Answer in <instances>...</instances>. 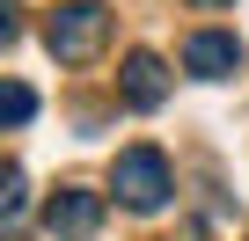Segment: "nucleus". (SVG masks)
Wrapping results in <instances>:
<instances>
[{
    "label": "nucleus",
    "instance_id": "nucleus-1",
    "mask_svg": "<svg viewBox=\"0 0 249 241\" xmlns=\"http://www.w3.org/2000/svg\"><path fill=\"white\" fill-rule=\"evenodd\" d=\"M110 190H117V205H124V212H161V205H169V190H176L169 154H161V146H124V154H117V168H110Z\"/></svg>",
    "mask_w": 249,
    "mask_h": 241
},
{
    "label": "nucleus",
    "instance_id": "nucleus-2",
    "mask_svg": "<svg viewBox=\"0 0 249 241\" xmlns=\"http://www.w3.org/2000/svg\"><path fill=\"white\" fill-rule=\"evenodd\" d=\"M44 44H52L59 66H88L110 44V15L95 8V0H66V8H52V22H44Z\"/></svg>",
    "mask_w": 249,
    "mask_h": 241
},
{
    "label": "nucleus",
    "instance_id": "nucleus-3",
    "mask_svg": "<svg viewBox=\"0 0 249 241\" xmlns=\"http://www.w3.org/2000/svg\"><path fill=\"white\" fill-rule=\"evenodd\" d=\"M242 66V44L227 37V30H198V37H183V73H198V80H227Z\"/></svg>",
    "mask_w": 249,
    "mask_h": 241
},
{
    "label": "nucleus",
    "instance_id": "nucleus-4",
    "mask_svg": "<svg viewBox=\"0 0 249 241\" xmlns=\"http://www.w3.org/2000/svg\"><path fill=\"white\" fill-rule=\"evenodd\" d=\"M117 88H124V102H132V110H161V102H169V66H161L154 51H132V59H124V73H117Z\"/></svg>",
    "mask_w": 249,
    "mask_h": 241
},
{
    "label": "nucleus",
    "instance_id": "nucleus-5",
    "mask_svg": "<svg viewBox=\"0 0 249 241\" xmlns=\"http://www.w3.org/2000/svg\"><path fill=\"white\" fill-rule=\"evenodd\" d=\"M44 226H52V234H95V226H103V197H95V190H59V197L44 205Z\"/></svg>",
    "mask_w": 249,
    "mask_h": 241
},
{
    "label": "nucleus",
    "instance_id": "nucleus-6",
    "mask_svg": "<svg viewBox=\"0 0 249 241\" xmlns=\"http://www.w3.org/2000/svg\"><path fill=\"white\" fill-rule=\"evenodd\" d=\"M22 212H30V176H22L15 161H0V226L22 219Z\"/></svg>",
    "mask_w": 249,
    "mask_h": 241
},
{
    "label": "nucleus",
    "instance_id": "nucleus-7",
    "mask_svg": "<svg viewBox=\"0 0 249 241\" xmlns=\"http://www.w3.org/2000/svg\"><path fill=\"white\" fill-rule=\"evenodd\" d=\"M30 117H37V88L0 80V125H30Z\"/></svg>",
    "mask_w": 249,
    "mask_h": 241
},
{
    "label": "nucleus",
    "instance_id": "nucleus-8",
    "mask_svg": "<svg viewBox=\"0 0 249 241\" xmlns=\"http://www.w3.org/2000/svg\"><path fill=\"white\" fill-rule=\"evenodd\" d=\"M15 30H22V22H15V8L0 0V44H15Z\"/></svg>",
    "mask_w": 249,
    "mask_h": 241
},
{
    "label": "nucleus",
    "instance_id": "nucleus-9",
    "mask_svg": "<svg viewBox=\"0 0 249 241\" xmlns=\"http://www.w3.org/2000/svg\"><path fill=\"white\" fill-rule=\"evenodd\" d=\"M191 8H227V0H191Z\"/></svg>",
    "mask_w": 249,
    "mask_h": 241
}]
</instances>
